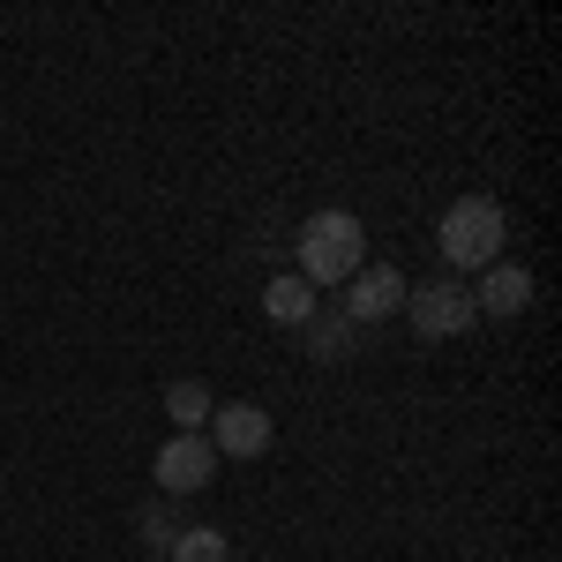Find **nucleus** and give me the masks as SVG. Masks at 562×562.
Masks as SVG:
<instances>
[{
	"mask_svg": "<svg viewBox=\"0 0 562 562\" xmlns=\"http://www.w3.org/2000/svg\"><path fill=\"white\" fill-rule=\"evenodd\" d=\"M301 338H307V360L338 368V360H352V346H360V323L338 315V307H315V315L301 323Z\"/></svg>",
	"mask_w": 562,
	"mask_h": 562,
	"instance_id": "0eeeda50",
	"label": "nucleus"
},
{
	"mask_svg": "<svg viewBox=\"0 0 562 562\" xmlns=\"http://www.w3.org/2000/svg\"><path fill=\"white\" fill-rule=\"evenodd\" d=\"M405 315H413V330H420V338H458L480 307H473V293H465V285L435 278V285H413V293H405Z\"/></svg>",
	"mask_w": 562,
	"mask_h": 562,
	"instance_id": "7ed1b4c3",
	"label": "nucleus"
},
{
	"mask_svg": "<svg viewBox=\"0 0 562 562\" xmlns=\"http://www.w3.org/2000/svg\"><path fill=\"white\" fill-rule=\"evenodd\" d=\"M166 413L180 420V435H195L203 420H211V390H203V383H173V390H166Z\"/></svg>",
	"mask_w": 562,
	"mask_h": 562,
	"instance_id": "9d476101",
	"label": "nucleus"
},
{
	"mask_svg": "<svg viewBox=\"0 0 562 562\" xmlns=\"http://www.w3.org/2000/svg\"><path fill=\"white\" fill-rule=\"evenodd\" d=\"M442 256L458 262V270H487V262H503V211H495L487 195L450 203V217H442Z\"/></svg>",
	"mask_w": 562,
	"mask_h": 562,
	"instance_id": "f03ea898",
	"label": "nucleus"
},
{
	"mask_svg": "<svg viewBox=\"0 0 562 562\" xmlns=\"http://www.w3.org/2000/svg\"><path fill=\"white\" fill-rule=\"evenodd\" d=\"M525 301H532V278H525L518 262H487V285L473 293V307H487V315H518Z\"/></svg>",
	"mask_w": 562,
	"mask_h": 562,
	"instance_id": "6e6552de",
	"label": "nucleus"
},
{
	"mask_svg": "<svg viewBox=\"0 0 562 562\" xmlns=\"http://www.w3.org/2000/svg\"><path fill=\"white\" fill-rule=\"evenodd\" d=\"M225 458H262L270 450V413L262 405H217V442Z\"/></svg>",
	"mask_w": 562,
	"mask_h": 562,
	"instance_id": "423d86ee",
	"label": "nucleus"
},
{
	"mask_svg": "<svg viewBox=\"0 0 562 562\" xmlns=\"http://www.w3.org/2000/svg\"><path fill=\"white\" fill-rule=\"evenodd\" d=\"M173 562H225V540H217L211 525H195V532H173Z\"/></svg>",
	"mask_w": 562,
	"mask_h": 562,
	"instance_id": "9b49d317",
	"label": "nucleus"
},
{
	"mask_svg": "<svg viewBox=\"0 0 562 562\" xmlns=\"http://www.w3.org/2000/svg\"><path fill=\"white\" fill-rule=\"evenodd\" d=\"M262 307H270V323H293V330H301L307 315H315V285H307V278H270Z\"/></svg>",
	"mask_w": 562,
	"mask_h": 562,
	"instance_id": "1a4fd4ad",
	"label": "nucleus"
},
{
	"mask_svg": "<svg viewBox=\"0 0 562 562\" xmlns=\"http://www.w3.org/2000/svg\"><path fill=\"white\" fill-rule=\"evenodd\" d=\"M360 262H368V233H360L352 211H323L301 225V278L307 285H346Z\"/></svg>",
	"mask_w": 562,
	"mask_h": 562,
	"instance_id": "f257e3e1",
	"label": "nucleus"
},
{
	"mask_svg": "<svg viewBox=\"0 0 562 562\" xmlns=\"http://www.w3.org/2000/svg\"><path fill=\"white\" fill-rule=\"evenodd\" d=\"M397 301H405V285H397V270H383V262H360L346 278V315L352 323H383Z\"/></svg>",
	"mask_w": 562,
	"mask_h": 562,
	"instance_id": "39448f33",
	"label": "nucleus"
},
{
	"mask_svg": "<svg viewBox=\"0 0 562 562\" xmlns=\"http://www.w3.org/2000/svg\"><path fill=\"white\" fill-rule=\"evenodd\" d=\"M211 473H217L211 435H173V442L158 450V487H166V495H195V487H211Z\"/></svg>",
	"mask_w": 562,
	"mask_h": 562,
	"instance_id": "20e7f679",
	"label": "nucleus"
}]
</instances>
